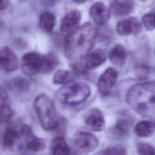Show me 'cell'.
<instances>
[{
  "mask_svg": "<svg viewBox=\"0 0 155 155\" xmlns=\"http://www.w3.org/2000/svg\"><path fill=\"white\" fill-rule=\"evenodd\" d=\"M134 8L131 0H111L110 2V12L117 16L128 15Z\"/></svg>",
  "mask_w": 155,
  "mask_h": 155,
  "instance_id": "15",
  "label": "cell"
},
{
  "mask_svg": "<svg viewBox=\"0 0 155 155\" xmlns=\"http://www.w3.org/2000/svg\"><path fill=\"white\" fill-rule=\"evenodd\" d=\"M142 23L147 30H152L155 28V13H148L142 18Z\"/></svg>",
  "mask_w": 155,
  "mask_h": 155,
  "instance_id": "27",
  "label": "cell"
},
{
  "mask_svg": "<svg viewBox=\"0 0 155 155\" xmlns=\"http://www.w3.org/2000/svg\"><path fill=\"white\" fill-rule=\"evenodd\" d=\"M89 15L94 23L102 25L110 18V10L102 2H96L91 7Z\"/></svg>",
  "mask_w": 155,
  "mask_h": 155,
  "instance_id": "12",
  "label": "cell"
},
{
  "mask_svg": "<svg viewBox=\"0 0 155 155\" xmlns=\"http://www.w3.org/2000/svg\"><path fill=\"white\" fill-rule=\"evenodd\" d=\"M127 149L124 146L116 145L103 150L101 155H127Z\"/></svg>",
  "mask_w": 155,
  "mask_h": 155,
  "instance_id": "25",
  "label": "cell"
},
{
  "mask_svg": "<svg viewBox=\"0 0 155 155\" xmlns=\"http://www.w3.org/2000/svg\"><path fill=\"white\" fill-rule=\"evenodd\" d=\"M18 134L17 131L13 128H7L3 137V145L6 148H10L15 144L18 139Z\"/></svg>",
  "mask_w": 155,
  "mask_h": 155,
  "instance_id": "24",
  "label": "cell"
},
{
  "mask_svg": "<svg viewBox=\"0 0 155 155\" xmlns=\"http://www.w3.org/2000/svg\"><path fill=\"white\" fill-rule=\"evenodd\" d=\"M95 26L87 22L68 34L65 42V54L71 60L82 59L93 47L97 36Z\"/></svg>",
  "mask_w": 155,
  "mask_h": 155,
  "instance_id": "1",
  "label": "cell"
},
{
  "mask_svg": "<svg viewBox=\"0 0 155 155\" xmlns=\"http://www.w3.org/2000/svg\"><path fill=\"white\" fill-rule=\"evenodd\" d=\"M91 93L88 85L84 82L65 84L56 92V97L62 104L76 105L86 100Z\"/></svg>",
  "mask_w": 155,
  "mask_h": 155,
  "instance_id": "4",
  "label": "cell"
},
{
  "mask_svg": "<svg viewBox=\"0 0 155 155\" xmlns=\"http://www.w3.org/2000/svg\"><path fill=\"white\" fill-rule=\"evenodd\" d=\"M8 88L13 92L23 93L27 92L30 90V82L25 78L17 77L7 83Z\"/></svg>",
  "mask_w": 155,
  "mask_h": 155,
  "instance_id": "21",
  "label": "cell"
},
{
  "mask_svg": "<svg viewBox=\"0 0 155 155\" xmlns=\"http://www.w3.org/2000/svg\"><path fill=\"white\" fill-rule=\"evenodd\" d=\"M117 78V71L112 68H108L99 77L97 82V88L99 93L102 96L108 95Z\"/></svg>",
  "mask_w": 155,
  "mask_h": 155,
  "instance_id": "9",
  "label": "cell"
},
{
  "mask_svg": "<svg viewBox=\"0 0 155 155\" xmlns=\"http://www.w3.org/2000/svg\"><path fill=\"white\" fill-rule=\"evenodd\" d=\"M85 124L92 130L96 131H103L105 127L103 113L97 108L90 110L85 115Z\"/></svg>",
  "mask_w": 155,
  "mask_h": 155,
  "instance_id": "10",
  "label": "cell"
},
{
  "mask_svg": "<svg viewBox=\"0 0 155 155\" xmlns=\"http://www.w3.org/2000/svg\"><path fill=\"white\" fill-rule=\"evenodd\" d=\"M8 4V0H0V10L5 9Z\"/></svg>",
  "mask_w": 155,
  "mask_h": 155,
  "instance_id": "30",
  "label": "cell"
},
{
  "mask_svg": "<svg viewBox=\"0 0 155 155\" xmlns=\"http://www.w3.org/2000/svg\"><path fill=\"white\" fill-rule=\"evenodd\" d=\"M34 107L42 127L45 130H52L58 125V119L54 105L45 94L38 95L34 101Z\"/></svg>",
  "mask_w": 155,
  "mask_h": 155,
  "instance_id": "3",
  "label": "cell"
},
{
  "mask_svg": "<svg viewBox=\"0 0 155 155\" xmlns=\"http://www.w3.org/2000/svg\"><path fill=\"white\" fill-rule=\"evenodd\" d=\"M127 52L125 47L120 44H116L110 50L108 53L110 62L114 65H122L127 58Z\"/></svg>",
  "mask_w": 155,
  "mask_h": 155,
  "instance_id": "16",
  "label": "cell"
},
{
  "mask_svg": "<svg viewBox=\"0 0 155 155\" xmlns=\"http://www.w3.org/2000/svg\"><path fill=\"white\" fill-rule=\"evenodd\" d=\"M59 64V59L52 52L47 53L42 56L41 71L44 74H48L53 71Z\"/></svg>",
  "mask_w": 155,
  "mask_h": 155,
  "instance_id": "20",
  "label": "cell"
},
{
  "mask_svg": "<svg viewBox=\"0 0 155 155\" xmlns=\"http://www.w3.org/2000/svg\"><path fill=\"white\" fill-rule=\"evenodd\" d=\"M130 130L129 122L125 119H119L116 123L114 128L113 133L118 137H124L127 136Z\"/></svg>",
  "mask_w": 155,
  "mask_h": 155,
  "instance_id": "23",
  "label": "cell"
},
{
  "mask_svg": "<svg viewBox=\"0 0 155 155\" xmlns=\"http://www.w3.org/2000/svg\"><path fill=\"white\" fill-rule=\"evenodd\" d=\"M81 13L79 11H72L67 14L61 20V30L65 33H70L74 31L79 24L81 21Z\"/></svg>",
  "mask_w": 155,
  "mask_h": 155,
  "instance_id": "14",
  "label": "cell"
},
{
  "mask_svg": "<svg viewBox=\"0 0 155 155\" xmlns=\"http://www.w3.org/2000/svg\"><path fill=\"white\" fill-rule=\"evenodd\" d=\"M19 63L17 56L9 47L4 46L0 49V68L6 73L16 71Z\"/></svg>",
  "mask_w": 155,
  "mask_h": 155,
  "instance_id": "8",
  "label": "cell"
},
{
  "mask_svg": "<svg viewBox=\"0 0 155 155\" xmlns=\"http://www.w3.org/2000/svg\"><path fill=\"white\" fill-rule=\"evenodd\" d=\"M106 55L101 50H96L87 54L81 59V64L85 69L91 70L105 62Z\"/></svg>",
  "mask_w": 155,
  "mask_h": 155,
  "instance_id": "13",
  "label": "cell"
},
{
  "mask_svg": "<svg viewBox=\"0 0 155 155\" xmlns=\"http://www.w3.org/2000/svg\"><path fill=\"white\" fill-rule=\"evenodd\" d=\"M126 101L140 116L155 117V82L139 83L132 86L127 92Z\"/></svg>",
  "mask_w": 155,
  "mask_h": 155,
  "instance_id": "2",
  "label": "cell"
},
{
  "mask_svg": "<svg viewBox=\"0 0 155 155\" xmlns=\"http://www.w3.org/2000/svg\"><path fill=\"white\" fill-rule=\"evenodd\" d=\"M75 2L78 3V4H82V3H84L87 0H73Z\"/></svg>",
  "mask_w": 155,
  "mask_h": 155,
  "instance_id": "31",
  "label": "cell"
},
{
  "mask_svg": "<svg viewBox=\"0 0 155 155\" xmlns=\"http://www.w3.org/2000/svg\"><path fill=\"white\" fill-rule=\"evenodd\" d=\"M76 78L73 72L60 70L57 71L53 78V82L54 84H67L72 82Z\"/></svg>",
  "mask_w": 155,
  "mask_h": 155,
  "instance_id": "22",
  "label": "cell"
},
{
  "mask_svg": "<svg viewBox=\"0 0 155 155\" xmlns=\"http://www.w3.org/2000/svg\"><path fill=\"white\" fill-rule=\"evenodd\" d=\"M42 56L37 52L30 51L24 54L21 59L22 72L28 76H35L41 70Z\"/></svg>",
  "mask_w": 155,
  "mask_h": 155,
  "instance_id": "5",
  "label": "cell"
},
{
  "mask_svg": "<svg viewBox=\"0 0 155 155\" xmlns=\"http://www.w3.org/2000/svg\"><path fill=\"white\" fill-rule=\"evenodd\" d=\"M70 150L64 138L61 136L54 137L50 143L51 155H69Z\"/></svg>",
  "mask_w": 155,
  "mask_h": 155,
  "instance_id": "17",
  "label": "cell"
},
{
  "mask_svg": "<svg viewBox=\"0 0 155 155\" xmlns=\"http://www.w3.org/2000/svg\"><path fill=\"white\" fill-rule=\"evenodd\" d=\"M8 99V94L6 91L0 86V105L5 104Z\"/></svg>",
  "mask_w": 155,
  "mask_h": 155,
  "instance_id": "29",
  "label": "cell"
},
{
  "mask_svg": "<svg viewBox=\"0 0 155 155\" xmlns=\"http://www.w3.org/2000/svg\"><path fill=\"white\" fill-rule=\"evenodd\" d=\"M56 24V18L50 12H44L39 19V26L41 30L46 33H51Z\"/></svg>",
  "mask_w": 155,
  "mask_h": 155,
  "instance_id": "18",
  "label": "cell"
},
{
  "mask_svg": "<svg viewBox=\"0 0 155 155\" xmlns=\"http://www.w3.org/2000/svg\"><path fill=\"white\" fill-rule=\"evenodd\" d=\"M74 143L79 150L90 153L97 147L99 141L97 137L90 133L78 131L74 134Z\"/></svg>",
  "mask_w": 155,
  "mask_h": 155,
  "instance_id": "6",
  "label": "cell"
},
{
  "mask_svg": "<svg viewBox=\"0 0 155 155\" xmlns=\"http://www.w3.org/2000/svg\"><path fill=\"white\" fill-rule=\"evenodd\" d=\"M21 134L27 150L33 152H37L45 148V144L44 141L36 136L29 126L23 125L21 127Z\"/></svg>",
  "mask_w": 155,
  "mask_h": 155,
  "instance_id": "7",
  "label": "cell"
},
{
  "mask_svg": "<svg viewBox=\"0 0 155 155\" xmlns=\"http://www.w3.org/2000/svg\"><path fill=\"white\" fill-rule=\"evenodd\" d=\"M134 131L139 137H149L151 136L155 131V121L142 120L136 125Z\"/></svg>",
  "mask_w": 155,
  "mask_h": 155,
  "instance_id": "19",
  "label": "cell"
},
{
  "mask_svg": "<svg viewBox=\"0 0 155 155\" xmlns=\"http://www.w3.org/2000/svg\"><path fill=\"white\" fill-rule=\"evenodd\" d=\"M14 115L13 110L7 104L0 105V123L9 120Z\"/></svg>",
  "mask_w": 155,
  "mask_h": 155,
  "instance_id": "26",
  "label": "cell"
},
{
  "mask_svg": "<svg viewBox=\"0 0 155 155\" xmlns=\"http://www.w3.org/2000/svg\"><path fill=\"white\" fill-rule=\"evenodd\" d=\"M117 33L122 36L139 33L142 30V24L134 17H130L120 21L116 25Z\"/></svg>",
  "mask_w": 155,
  "mask_h": 155,
  "instance_id": "11",
  "label": "cell"
},
{
  "mask_svg": "<svg viewBox=\"0 0 155 155\" xmlns=\"http://www.w3.org/2000/svg\"><path fill=\"white\" fill-rule=\"evenodd\" d=\"M137 151L139 155H155L154 148L147 143H137Z\"/></svg>",
  "mask_w": 155,
  "mask_h": 155,
  "instance_id": "28",
  "label": "cell"
}]
</instances>
